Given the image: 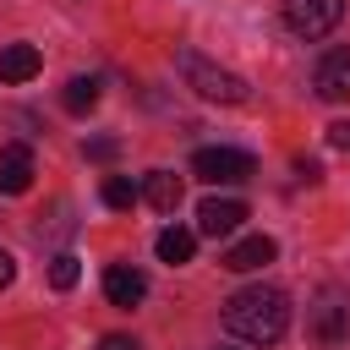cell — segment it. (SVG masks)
I'll return each mask as SVG.
<instances>
[{
  "label": "cell",
  "instance_id": "obj_1",
  "mask_svg": "<svg viewBox=\"0 0 350 350\" xmlns=\"http://www.w3.org/2000/svg\"><path fill=\"white\" fill-rule=\"evenodd\" d=\"M224 328L246 345H279L290 334V295L273 284H246L224 301Z\"/></svg>",
  "mask_w": 350,
  "mask_h": 350
},
{
  "label": "cell",
  "instance_id": "obj_2",
  "mask_svg": "<svg viewBox=\"0 0 350 350\" xmlns=\"http://www.w3.org/2000/svg\"><path fill=\"white\" fill-rule=\"evenodd\" d=\"M175 71H180L186 88H191L197 98H208V104H246V98H252L246 77H235L230 66H219V60H208V55H197V49H175Z\"/></svg>",
  "mask_w": 350,
  "mask_h": 350
},
{
  "label": "cell",
  "instance_id": "obj_3",
  "mask_svg": "<svg viewBox=\"0 0 350 350\" xmlns=\"http://www.w3.org/2000/svg\"><path fill=\"white\" fill-rule=\"evenodd\" d=\"M191 175L208 180V186H241V180L257 175V164H252V153H241V148H197V153H191Z\"/></svg>",
  "mask_w": 350,
  "mask_h": 350
},
{
  "label": "cell",
  "instance_id": "obj_4",
  "mask_svg": "<svg viewBox=\"0 0 350 350\" xmlns=\"http://www.w3.org/2000/svg\"><path fill=\"white\" fill-rule=\"evenodd\" d=\"M306 334L323 345V350H339L350 339V301L339 290H323L312 306H306Z\"/></svg>",
  "mask_w": 350,
  "mask_h": 350
},
{
  "label": "cell",
  "instance_id": "obj_5",
  "mask_svg": "<svg viewBox=\"0 0 350 350\" xmlns=\"http://www.w3.org/2000/svg\"><path fill=\"white\" fill-rule=\"evenodd\" d=\"M339 16H345V0H284V27L295 33V38H328L334 27H339Z\"/></svg>",
  "mask_w": 350,
  "mask_h": 350
},
{
  "label": "cell",
  "instance_id": "obj_6",
  "mask_svg": "<svg viewBox=\"0 0 350 350\" xmlns=\"http://www.w3.org/2000/svg\"><path fill=\"white\" fill-rule=\"evenodd\" d=\"M241 219H246V202H241V197H208V202L197 208V235L224 241V235L241 230Z\"/></svg>",
  "mask_w": 350,
  "mask_h": 350
},
{
  "label": "cell",
  "instance_id": "obj_7",
  "mask_svg": "<svg viewBox=\"0 0 350 350\" xmlns=\"http://www.w3.org/2000/svg\"><path fill=\"white\" fill-rule=\"evenodd\" d=\"M312 88H317V98H328V104L350 98V49H328V55L317 60V71H312Z\"/></svg>",
  "mask_w": 350,
  "mask_h": 350
},
{
  "label": "cell",
  "instance_id": "obj_8",
  "mask_svg": "<svg viewBox=\"0 0 350 350\" xmlns=\"http://www.w3.org/2000/svg\"><path fill=\"white\" fill-rule=\"evenodd\" d=\"M27 186H33V153L22 142H5L0 148V191L5 197H22Z\"/></svg>",
  "mask_w": 350,
  "mask_h": 350
},
{
  "label": "cell",
  "instance_id": "obj_9",
  "mask_svg": "<svg viewBox=\"0 0 350 350\" xmlns=\"http://www.w3.org/2000/svg\"><path fill=\"white\" fill-rule=\"evenodd\" d=\"M273 235H246V241H235L230 252H224V268L230 273H252V268H268L273 262Z\"/></svg>",
  "mask_w": 350,
  "mask_h": 350
},
{
  "label": "cell",
  "instance_id": "obj_10",
  "mask_svg": "<svg viewBox=\"0 0 350 350\" xmlns=\"http://www.w3.org/2000/svg\"><path fill=\"white\" fill-rule=\"evenodd\" d=\"M104 295H109L115 306H137V301L148 295V273L131 268V262H115V268L104 273Z\"/></svg>",
  "mask_w": 350,
  "mask_h": 350
},
{
  "label": "cell",
  "instance_id": "obj_11",
  "mask_svg": "<svg viewBox=\"0 0 350 350\" xmlns=\"http://www.w3.org/2000/svg\"><path fill=\"white\" fill-rule=\"evenodd\" d=\"M38 66H44V60H38L33 44H5V49H0V82H33Z\"/></svg>",
  "mask_w": 350,
  "mask_h": 350
},
{
  "label": "cell",
  "instance_id": "obj_12",
  "mask_svg": "<svg viewBox=\"0 0 350 350\" xmlns=\"http://www.w3.org/2000/svg\"><path fill=\"white\" fill-rule=\"evenodd\" d=\"M142 197H148L159 213H175V208H180V175H170V170H148Z\"/></svg>",
  "mask_w": 350,
  "mask_h": 350
},
{
  "label": "cell",
  "instance_id": "obj_13",
  "mask_svg": "<svg viewBox=\"0 0 350 350\" xmlns=\"http://www.w3.org/2000/svg\"><path fill=\"white\" fill-rule=\"evenodd\" d=\"M159 257L164 262H191V252H197V235L191 230H180V224H170V230H159Z\"/></svg>",
  "mask_w": 350,
  "mask_h": 350
},
{
  "label": "cell",
  "instance_id": "obj_14",
  "mask_svg": "<svg viewBox=\"0 0 350 350\" xmlns=\"http://www.w3.org/2000/svg\"><path fill=\"white\" fill-rule=\"evenodd\" d=\"M60 104H66L71 115H88V109L98 104V77H71L66 93H60Z\"/></svg>",
  "mask_w": 350,
  "mask_h": 350
},
{
  "label": "cell",
  "instance_id": "obj_15",
  "mask_svg": "<svg viewBox=\"0 0 350 350\" xmlns=\"http://www.w3.org/2000/svg\"><path fill=\"white\" fill-rule=\"evenodd\" d=\"M98 197H104V208H137V197H142V186H131L126 175H109Z\"/></svg>",
  "mask_w": 350,
  "mask_h": 350
},
{
  "label": "cell",
  "instance_id": "obj_16",
  "mask_svg": "<svg viewBox=\"0 0 350 350\" xmlns=\"http://www.w3.org/2000/svg\"><path fill=\"white\" fill-rule=\"evenodd\" d=\"M77 279H82V262H77L71 252H55V257H49V284H55V290H71Z\"/></svg>",
  "mask_w": 350,
  "mask_h": 350
},
{
  "label": "cell",
  "instance_id": "obj_17",
  "mask_svg": "<svg viewBox=\"0 0 350 350\" xmlns=\"http://www.w3.org/2000/svg\"><path fill=\"white\" fill-rule=\"evenodd\" d=\"M328 148H345L350 153V120H334L328 126Z\"/></svg>",
  "mask_w": 350,
  "mask_h": 350
},
{
  "label": "cell",
  "instance_id": "obj_18",
  "mask_svg": "<svg viewBox=\"0 0 350 350\" xmlns=\"http://www.w3.org/2000/svg\"><path fill=\"white\" fill-rule=\"evenodd\" d=\"M98 350H142V345H137L131 334H104V339H98Z\"/></svg>",
  "mask_w": 350,
  "mask_h": 350
},
{
  "label": "cell",
  "instance_id": "obj_19",
  "mask_svg": "<svg viewBox=\"0 0 350 350\" xmlns=\"http://www.w3.org/2000/svg\"><path fill=\"white\" fill-rule=\"evenodd\" d=\"M88 159H115V142H109V137H98V142H88Z\"/></svg>",
  "mask_w": 350,
  "mask_h": 350
},
{
  "label": "cell",
  "instance_id": "obj_20",
  "mask_svg": "<svg viewBox=\"0 0 350 350\" xmlns=\"http://www.w3.org/2000/svg\"><path fill=\"white\" fill-rule=\"evenodd\" d=\"M11 279H16V257H11V252H0V290H5Z\"/></svg>",
  "mask_w": 350,
  "mask_h": 350
}]
</instances>
